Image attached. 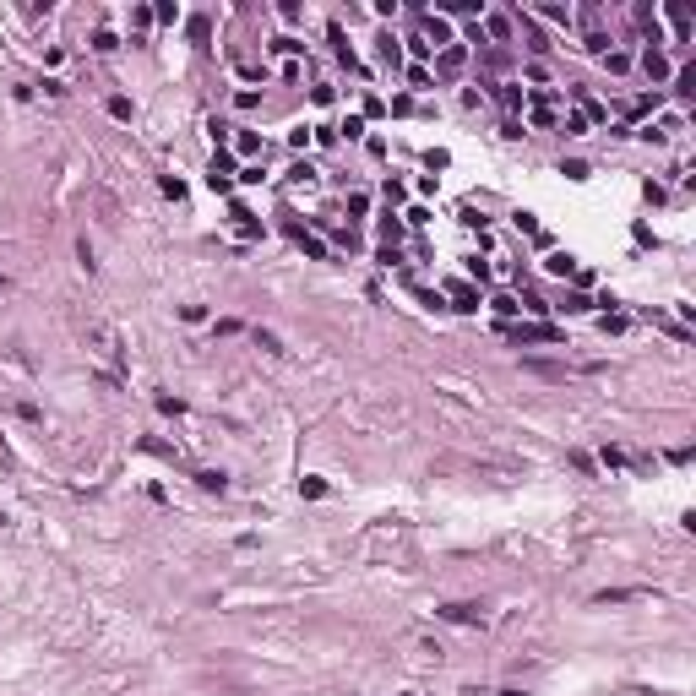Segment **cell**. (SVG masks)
Masks as SVG:
<instances>
[{
  "mask_svg": "<svg viewBox=\"0 0 696 696\" xmlns=\"http://www.w3.org/2000/svg\"><path fill=\"white\" fill-rule=\"evenodd\" d=\"M207 185H212L218 196H228V191H234V153H224V147L212 153V164H207Z\"/></svg>",
  "mask_w": 696,
  "mask_h": 696,
  "instance_id": "6da1fadb",
  "label": "cell"
},
{
  "mask_svg": "<svg viewBox=\"0 0 696 696\" xmlns=\"http://www.w3.org/2000/svg\"><path fill=\"white\" fill-rule=\"evenodd\" d=\"M463 65H468V44H463V39H451L446 49L435 55V71H430V77H457Z\"/></svg>",
  "mask_w": 696,
  "mask_h": 696,
  "instance_id": "7a4b0ae2",
  "label": "cell"
},
{
  "mask_svg": "<svg viewBox=\"0 0 696 696\" xmlns=\"http://www.w3.org/2000/svg\"><path fill=\"white\" fill-rule=\"evenodd\" d=\"M528 125H533V131H550V125H555V93L539 87V93L528 98Z\"/></svg>",
  "mask_w": 696,
  "mask_h": 696,
  "instance_id": "3957f363",
  "label": "cell"
},
{
  "mask_svg": "<svg viewBox=\"0 0 696 696\" xmlns=\"http://www.w3.org/2000/svg\"><path fill=\"white\" fill-rule=\"evenodd\" d=\"M87 343H93V354H98V359L120 365V337H115V327H87Z\"/></svg>",
  "mask_w": 696,
  "mask_h": 696,
  "instance_id": "277c9868",
  "label": "cell"
},
{
  "mask_svg": "<svg viewBox=\"0 0 696 696\" xmlns=\"http://www.w3.org/2000/svg\"><path fill=\"white\" fill-rule=\"evenodd\" d=\"M642 71H647V82H669V55H664V49H658V44H647V49H642Z\"/></svg>",
  "mask_w": 696,
  "mask_h": 696,
  "instance_id": "5b68a950",
  "label": "cell"
},
{
  "mask_svg": "<svg viewBox=\"0 0 696 696\" xmlns=\"http://www.w3.org/2000/svg\"><path fill=\"white\" fill-rule=\"evenodd\" d=\"M441 620H451V626H484V610L479 604H441Z\"/></svg>",
  "mask_w": 696,
  "mask_h": 696,
  "instance_id": "8992f818",
  "label": "cell"
},
{
  "mask_svg": "<svg viewBox=\"0 0 696 696\" xmlns=\"http://www.w3.org/2000/svg\"><path fill=\"white\" fill-rule=\"evenodd\" d=\"M446 299H451V310H479V288H473L468 278H451V283H446Z\"/></svg>",
  "mask_w": 696,
  "mask_h": 696,
  "instance_id": "52a82bcc",
  "label": "cell"
},
{
  "mask_svg": "<svg viewBox=\"0 0 696 696\" xmlns=\"http://www.w3.org/2000/svg\"><path fill=\"white\" fill-rule=\"evenodd\" d=\"M506 337H512V343H560V332L544 327V321H533V327H506Z\"/></svg>",
  "mask_w": 696,
  "mask_h": 696,
  "instance_id": "ba28073f",
  "label": "cell"
},
{
  "mask_svg": "<svg viewBox=\"0 0 696 696\" xmlns=\"http://www.w3.org/2000/svg\"><path fill=\"white\" fill-rule=\"evenodd\" d=\"M544 272H550V278H576L582 266H576V256H572V250H555L550 262H544Z\"/></svg>",
  "mask_w": 696,
  "mask_h": 696,
  "instance_id": "9c48e42d",
  "label": "cell"
},
{
  "mask_svg": "<svg viewBox=\"0 0 696 696\" xmlns=\"http://www.w3.org/2000/svg\"><path fill=\"white\" fill-rule=\"evenodd\" d=\"M288 234H294V240H299V250H305L310 262H327V245H321V240H316V234H305V228H299V224H288Z\"/></svg>",
  "mask_w": 696,
  "mask_h": 696,
  "instance_id": "30bf717a",
  "label": "cell"
},
{
  "mask_svg": "<svg viewBox=\"0 0 696 696\" xmlns=\"http://www.w3.org/2000/svg\"><path fill=\"white\" fill-rule=\"evenodd\" d=\"M234 153H240V158H262V153H266L262 131H240V136H234Z\"/></svg>",
  "mask_w": 696,
  "mask_h": 696,
  "instance_id": "8fae6325",
  "label": "cell"
},
{
  "mask_svg": "<svg viewBox=\"0 0 696 696\" xmlns=\"http://www.w3.org/2000/svg\"><path fill=\"white\" fill-rule=\"evenodd\" d=\"M327 44H332V49H337V60H343L348 71H359V60H354V49H348V39H343V27H337V22H332V27H327Z\"/></svg>",
  "mask_w": 696,
  "mask_h": 696,
  "instance_id": "7c38bea8",
  "label": "cell"
},
{
  "mask_svg": "<svg viewBox=\"0 0 696 696\" xmlns=\"http://www.w3.org/2000/svg\"><path fill=\"white\" fill-rule=\"evenodd\" d=\"M250 337H256V348H262V354H272V359H283V354H288L283 337H278V332H266V327H256Z\"/></svg>",
  "mask_w": 696,
  "mask_h": 696,
  "instance_id": "4fadbf2b",
  "label": "cell"
},
{
  "mask_svg": "<svg viewBox=\"0 0 696 696\" xmlns=\"http://www.w3.org/2000/svg\"><path fill=\"white\" fill-rule=\"evenodd\" d=\"M196 484H202L207 495H224V490H228V473H218V468H196Z\"/></svg>",
  "mask_w": 696,
  "mask_h": 696,
  "instance_id": "5bb4252c",
  "label": "cell"
},
{
  "mask_svg": "<svg viewBox=\"0 0 696 696\" xmlns=\"http://www.w3.org/2000/svg\"><path fill=\"white\" fill-rule=\"evenodd\" d=\"M375 44H381V65H392V71H397V65H403V44L392 39V33H381Z\"/></svg>",
  "mask_w": 696,
  "mask_h": 696,
  "instance_id": "9a60e30c",
  "label": "cell"
},
{
  "mask_svg": "<svg viewBox=\"0 0 696 696\" xmlns=\"http://www.w3.org/2000/svg\"><path fill=\"white\" fill-rule=\"evenodd\" d=\"M626 598H647V588H604L593 604H626Z\"/></svg>",
  "mask_w": 696,
  "mask_h": 696,
  "instance_id": "2e32d148",
  "label": "cell"
},
{
  "mask_svg": "<svg viewBox=\"0 0 696 696\" xmlns=\"http://www.w3.org/2000/svg\"><path fill=\"white\" fill-rule=\"evenodd\" d=\"M658 109V93H636L631 103H626V115H631V120H642V115H653Z\"/></svg>",
  "mask_w": 696,
  "mask_h": 696,
  "instance_id": "e0dca14e",
  "label": "cell"
},
{
  "mask_svg": "<svg viewBox=\"0 0 696 696\" xmlns=\"http://www.w3.org/2000/svg\"><path fill=\"white\" fill-rule=\"evenodd\" d=\"M555 310H566V316H582V310H593V299H588L582 288H572V294H566V299H560Z\"/></svg>",
  "mask_w": 696,
  "mask_h": 696,
  "instance_id": "ac0fdd59",
  "label": "cell"
},
{
  "mask_svg": "<svg viewBox=\"0 0 696 696\" xmlns=\"http://www.w3.org/2000/svg\"><path fill=\"white\" fill-rule=\"evenodd\" d=\"M495 98L506 103V109H522V103H528V93H522L517 82H501V87H495Z\"/></svg>",
  "mask_w": 696,
  "mask_h": 696,
  "instance_id": "d6986e66",
  "label": "cell"
},
{
  "mask_svg": "<svg viewBox=\"0 0 696 696\" xmlns=\"http://www.w3.org/2000/svg\"><path fill=\"white\" fill-rule=\"evenodd\" d=\"M490 310L501 316V321H512V316H517L522 305H517V294H495V299H490Z\"/></svg>",
  "mask_w": 696,
  "mask_h": 696,
  "instance_id": "ffe728a7",
  "label": "cell"
},
{
  "mask_svg": "<svg viewBox=\"0 0 696 696\" xmlns=\"http://www.w3.org/2000/svg\"><path fill=\"white\" fill-rule=\"evenodd\" d=\"M675 93H680V98H691V93H696V65H680V71H675Z\"/></svg>",
  "mask_w": 696,
  "mask_h": 696,
  "instance_id": "44dd1931",
  "label": "cell"
},
{
  "mask_svg": "<svg viewBox=\"0 0 696 696\" xmlns=\"http://www.w3.org/2000/svg\"><path fill=\"white\" fill-rule=\"evenodd\" d=\"M555 125H560V136H582V131H588V115H576V109H572L566 120H555Z\"/></svg>",
  "mask_w": 696,
  "mask_h": 696,
  "instance_id": "7402d4cb",
  "label": "cell"
},
{
  "mask_svg": "<svg viewBox=\"0 0 696 696\" xmlns=\"http://www.w3.org/2000/svg\"><path fill=\"white\" fill-rule=\"evenodd\" d=\"M484 39L506 44V39H512V17H490V33H484Z\"/></svg>",
  "mask_w": 696,
  "mask_h": 696,
  "instance_id": "603a6c76",
  "label": "cell"
},
{
  "mask_svg": "<svg viewBox=\"0 0 696 696\" xmlns=\"http://www.w3.org/2000/svg\"><path fill=\"white\" fill-rule=\"evenodd\" d=\"M93 49H98V55H115V49H120V39H115L109 27H98V33H93Z\"/></svg>",
  "mask_w": 696,
  "mask_h": 696,
  "instance_id": "cb8c5ba5",
  "label": "cell"
},
{
  "mask_svg": "<svg viewBox=\"0 0 696 696\" xmlns=\"http://www.w3.org/2000/svg\"><path fill=\"white\" fill-rule=\"evenodd\" d=\"M337 131H343L348 142H359V136H365V115H348V120L337 125Z\"/></svg>",
  "mask_w": 696,
  "mask_h": 696,
  "instance_id": "d4e9b609",
  "label": "cell"
},
{
  "mask_svg": "<svg viewBox=\"0 0 696 696\" xmlns=\"http://www.w3.org/2000/svg\"><path fill=\"white\" fill-rule=\"evenodd\" d=\"M430 82H435V77H430V65H408V87H419V93H425Z\"/></svg>",
  "mask_w": 696,
  "mask_h": 696,
  "instance_id": "484cf974",
  "label": "cell"
},
{
  "mask_svg": "<svg viewBox=\"0 0 696 696\" xmlns=\"http://www.w3.org/2000/svg\"><path fill=\"white\" fill-rule=\"evenodd\" d=\"M153 22H164V27H174V22H180V6H174V0H164V6L153 11Z\"/></svg>",
  "mask_w": 696,
  "mask_h": 696,
  "instance_id": "4316f807",
  "label": "cell"
},
{
  "mask_svg": "<svg viewBox=\"0 0 696 696\" xmlns=\"http://www.w3.org/2000/svg\"><path fill=\"white\" fill-rule=\"evenodd\" d=\"M288 147H294V153H305V147H310V125H294V131H288Z\"/></svg>",
  "mask_w": 696,
  "mask_h": 696,
  "instance_id": "83f0119b",
  "label": "cell"
},
{
  "mask_svg": "<svg viewBox=\"0 0 696 696\" xmlns=\"http://www.w3.org/2000/svg\"><path fill=\"white\" fill-rule=\"evenodd\" d=\"M598 327H604V337H610V332H626V327H631V321H626V316H620V310H610V316H604V321H598Z\"/></svg>",
  "mask_w": 696,
  "mask_h": 696,
  "instance_id": "f1b7e54d",
  "label": "cell"
},
{
  "mask_svg": "<svg viewBox=\"0 0 696 696\" xmlns=\"http://www.w3.org/2000/svg\"><path fill=\"white\" fill-rule=\"evenodd\" d=\"M604 65H610L614 77H620V71H631V55H620V49H610V55H604Z\"/></svg>",
  "mask_w": 696,
  "mask_h": 696,
  "instance_id": "f546056e",
  "label": "cell"
},
{
  "mask_svg": "<svg viewBox=\"0 0 696 696\" xmlns=\"http://www.w3.org/2000/svg\"><path fill=\"white\" fill-rule=\"evenodd\" d=\"M560 174H566V180H588V164H582V158H566V164H560Z\"/></svg>",
  "mask_w": 696,
  "mask_h": 696,
  "instance_id": "4dcf8cb0",
  "label": "cell"
},
{
  "mask_svg": "<svg viewBox=\"0 0 696 696\" xmlns=\"http://www.w3.org/2000/svg\"><path fill=\"white\" fill-rule=\"evenodd\" d=\"M517 22H522V17H517ZM522 33H528V49H539V55L550 49V44H544V33H539V27H528V22H522Z\"/></svg>",
  "mask_w": 696,
  "mask_h": 696,
  "instance_id": "1f68e13d",
  "label": "cell"
},
{
  "mask_svg": "<svg viewBox=\"0 0 696 696\" xmlns=\"http://www.w3.org/2000/svg\"><path fill=\"white\" fill-rule=\"evenodd\" d=\"M272 49H278V55H305V44H299V39H272Z\"/></svg>",
  "mask_w": 696,
  "mask_h": 696,
  "instance_id": "d6a6232c",
  "label": "cell"
},
{
  "mask_svg": "<svg viewBox=\"0 0 696 696\" xmlns=\"http://www.w3.org/2000/svg\"><path fill=\"white\" fill-rule=\"evenodd\" d=\"M408 49H413V55H435V44L425 39V33H419V27H413V39H408Z\"/></svg>",
  "mask_w": 696,
  "mask_h": 696,
  "instance_id": "836d02e7",
  "label": "cell"
},
{
  "mask_svg": "<svg viewBox=\"0 0 696 696\" xmlns=\"http://www.w3.org/2000/svg\"><path fill=\"white\" fill-rule=\"evenodd\" d=\"M109 115H115V120H131L136 109H131V98H109Z\"/></svg>",
  "mask_w": 696,
  "mask_h": 696,
  "instance_id": "e575fe53",
  "label": "cell"
},
{
  "mask_svg": "<svg viewBox=\"0 0 696 696\" xmlns=\"http://www.w3.org/2000/svg\"><path fill=\"white\" fill-rule=\"evenodd\" d=\"M207 33H212V22H207V17H191V39L207 44Z\"/></svg>",
  "mask_w": 696,
  "mask_h": 696,
  "instance_id": "d590c367",
  "label": "cell"
},
{
  "mask_svg": "<svg viewBox=\"0 0 696 696\" xmlns=\"http://www.w3.org/2000/svg\"><path fill=\"white\" fill-rule=\"evenodd\" d=\"M234 180H240V185H262V164H245L240 174H234Z\"/></svg>",
  "mask_w": 696,
  "mask_h": 696,
  "instance_id": "8d00e7d4",
  "label": "cell"
},
{
  "mask_svg": "<svg viewBox=\"0 0 696 696\" xmlns=\"http://www.w3.org/2000/svg\"><path fill=\"white\" fill-rule=\"evenodd\" d=\"M539 17H550V22H572V11H566V6H539Z\"/></svg>",
  "mask_w": 696,
  "mask_h": 696,
  "instance_id": "74e56055",
  "label": "cell"
},
{
  "mask_svg": "<svg viewBox=\"0 0 696 696\" xmlns=\"http://www.w3.org/2000/svg\"><path fill=\"white\" fill-rule=\"evenodd\" d=\"M299 490H305L310 501H321V495H327V484H321V479H299Z\"/></svg>",
  "mask_w": 696,
  "mask_h": 696,
  "instance_id": "f35d334b",
  "label": "cell"
},
{
  "mask_svg": "<svg viewBox=\"0 0 696 696\" xmlns=\"http://www.w3.org/2000/svg\"><path fill=\"white\" fill-rule=\"evenodd\" d=\"M212 332H218V337H234V332H240V321H234V316H224V321H212Z\"/></svg>",
  "mask_w": 696,
  "mask_h": 696,
  "instance_id": "ab89813d",
  "label": "cell"
},
{
  "mask_svg": "<svg viewBox=\"0 0 696 696\" xmlns=\"http://www.w3.org/2000/svg\"><path fill=\"white\" fill-rule=\"evenodd\" d=\"M180 321H207V305H180Z\"/></svg>",
  "mask_w": 696,
  "mask_h": 696,
  "instance_id": "60d3db41",
  "label": "cell"
},
{
  "mask_svg": "<svg viewBox=\"0 0 696 696\" xmlns=\"http://www.w3.org/2000/svg\"><path fill=\"white\" fill-rule=\"evenodd\" d=\"M495 696H528V691H517V685H506V691H495Z\"/></svg>",
  "mask_w": 696,
  "mask_h": 696,
  "instance_id": "b9f144b4",
  "label": "cell"
},
{
  "mask_svg": "<svg viewBox=\"0 0 696 696\" xmlns=\"http://www.w3.org/2000/svg\"><path fill=\"white\" fill-rule=\"evenodd\" d=\"M0 288H6V272H0Z\"/></svg>",
  "mask_w": 696,
  "mask_h": 696,
  "instance_id": "7bdbcfd3",
  "label": "cell"
},
{
  "mask_svg": "<svg viewBox=\"0 0 696 696\" xmlns=\"http://www.w3.org/2000/svg\"><path fill=\"white\" fill-rule=\"evenodd\" d=\"M403 696H413V691H403Z\"/></svg>",
  "mask_w": 696,
  "mask_h": 696,
  "instance_id": "ee69618b",
  "label": "cell"
}]
</instances>
